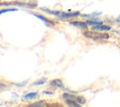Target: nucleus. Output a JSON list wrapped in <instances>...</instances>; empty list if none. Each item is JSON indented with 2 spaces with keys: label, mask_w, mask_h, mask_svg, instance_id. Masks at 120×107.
<instances>
[{
  "label": "nucleus",
  "mask_w": 120,
  "mask_h": 107,
  "mask_svg": "<svg viewBox=\"0 0 120 107\" xmlns=\"http://www.w3.org/2000/svg\"><path fill=\"white\" fill-rule=\"evenodd\" d=\"M41 10L49 13V14H52V15H54L60 19H66V18H69V17H75V16H78L80 15V12L79 11H76V12H63V11H54V10H50L48 8H41Z\"/></svg>",
  "instance_id": "f257e3e1"
},
{
  "label": "nucleus",
  "mask_w": 120,
  "mask_h": 107,
  "mask_svg": "<svg viewBox=\"0 0 120 107\" xmlns=\"http://www.w3.org/2000/svg\"><path fill=\"white\" fill-rule=\"evenodd\" d=\"M85 37H88L90 38H93V39H99V38H107L109 36L108 35H105V36H101L100 34L98 33H92V32H84L83 34Z\"/></svg>",
  "instance_id": "f03ea898"
},
{
  "label": "nucleus",
  "mask_w": 120,
  "mask_h": 107,
  "mask_svg": "<svg viewBox=\"0 0 120 107\" xmlns=\"http://www.w3.org/2000/svg\"><path fill=\"white\" fill-rule=\"evenodd\" d=\"M50 84L54 86V87H59V88H64V84L60 79H54L50 82Z\"/></svg>",
  "instance_id": "7ed1b4c3"
},
{
  "label": "nucleus",
  "mask_w": 120,
  "mask_h": 107,
  "mask_svg": "<svg viewBox=\"0 0 120 107\" xmlns=\"http://www.w3.org/2000/svg\"><path fill=\"white\" fill-rule=\"evenodd\" d=\"M71 25H74L75 27H78V28H87V23H83V22H70L69 23Z\"/></svg>",
  "instance_id": "20e7f679"
},
{
  "label": "nucleus",
  "mask_w": 120,
  "mask_h": 107,
  "mask_svg": "<svg viewBox=\"0 0 120 107\" xmlns=\"http://www.w3.org/2000/svg\"><path fill=\"white\" fill-rule=\"evenodd\" d=\"M92 29L99 30V31H108V30H111V27L107 26V25H103V24H98V25H93Z\"/></svg>",
  "instance_id": "39448f33"
},
{
  "label": "nucleus",
  "mask_w": 120,
  "mask_h": 107,
  "mask_svg": "<svg viewBox=\"0 0 120 107\" xmlns=\"http://www.w3.org/2000/svg\"><path fill=\"white\" fill-rule=\"evenodd\" d=\"M38 96V92H31V93H28L26 95H23L22 96V99L24 100H30L32 99H35Z\"/></svg>",
  "instance_id": "423d86ee"
},
{
  "label": "nucleus",
  "mask_w": 120,
  "mask_h": 107,
  "mask_svg": "<svg viewBox=\"0 0 120 107\" xmlns=\"http://www.w3.org/2000/svg\"><path fill=\"white\" fill-rule=\"evenodd\" d=\"M32 14H33V15H34L35 17H37V18L40 19V20H41L42 22H44V23H45L47 24V26H49V23H50L51 22H50V21H49V20H48L47 18H45L44 16H42V15H40V14H37V13H32Z\"/></svg>",
  "instance_id": "0eeeda50"
},
{
  "label": "nucleus",
  "mask_w": 120,
  "mask_h": 107,
  "mask_svg": "<svg viewBox=\"0 0 120 107\" xmlns=\"http://www.w3.org/2000/svg\"><path fill=\"white\" fill-rule=\"evenodd\" d=\"M77 97H78V96L71 95V94H68V93L63 94V98H64L65 99H73V100H76V99H77Z\"/></svg>",
  "instance_id": "6e6552de"
},
{
  "label": "nucleus",
  "mask_w": 120,
  "mask_h": 107,
  "mask_svg": "<svg viewBox=\"0 0 120 107\" xmlns=\"http://www.w3.org/2000/svg\"><path fill=\"white\" fill-rule=\"evenodd\" d=\"M76 102L77 101L76 100H73V99H66V103L68 106H76V107H78V106L81 105L80 103H76Z\"/></svg>",
  "instance_id": "1a4fd4ad"
},
{
  "label": "nucleus",
  "mask_w": 120,
  "mask_h": 107,
  "mask_svg": "<svg viewBox=\"0 0 120 107\" xmlns=\"http://www.w3.org/2000/svg\"><path fill=\"white\" fill-rule=\"evenodd\" d=\"M87 24H91V25H98V24H102V22L100 21H97V20H88Z\"/></svg>",
  "instance_id": "9d476101"
},
{
  "label": "nucleus",
  "mask_w": 120,
  "mask_h": 107,
  "mask_svg": "<svg viewBox=\"0 0 120 107\" xmlns=\"http://www.w3.org/2000/svg\"><path fill=\"white\" fill-rule=\"evenodd\" d=\"M47 82V79L46 78H43V79H40V80H38L36 82H34V84L35 85H40V84H43Z\"/></svg>",
  "instance_id": "9b49d317"
},
{
  "label": "nucleus",
  "mask_w": 120,
  "mask_h": 107,
  "mask_svg": "<svg viewBox=\"0 0 120 107\" xmlns=\"http://www.w3.org/2000/svg\"><path fill=\"white\" fill-rule=\"evenodd\" d=\"M76 101H77L78 103H80V104H84V103H85V99L82 98V96H78Z\"/></svg>",
  "instance_id": "f8f14e48"
},
{
  "label": "nucleus",
  "mask_w": 120,
  "mask_h": 107,
  "mask_svg": "<svg viewBox=\"0 0 120 107\" xmlns=\"http://www.w3.org/2000/svg\"><path fill=\"white\" fill-rule=\"evenodd\" d=\"M44 101L43 100H39V101H36L35 103H32V104H30L29 106H43L44 105Z\"/></svg>",
  "instance_id": "ddd939ff"
},
{
  "label": "nucleus",
  "mask_w": 120,
  "mask_h": 107,
  "mask_svg": "<svg viewBox=\"0 0 120 107\" xmlns=\"http://www.w3.org/2000/svg\"><path fill=\"white\" fill-rule=\"evenodd\" d=\"M15 10H17V8H6V9H2V10H0V14H3V13H5V12H8V11H15Z\"/></svg>",
  "instance_id": "4468645a"
},
{
  "label": "nucleus",
  "mask_w": 120,
  "mask_h": 107,
  "mask_svg": "<svg viewBox=\"0 0 120 107\" xmlns=\"http://www.w3.org/2000/svg\"><path fill=\"white\" fill-rule=\"evenodd\" d=\"M26 84H27V81H24L23 83H16L15 85L18 86V87H20V86H23V85H25Z\"/></svg>",
  "instance_id": "2eb2a0df"
},
{
  "label": "nucleus",
  "mask_w": 120,
  "mask_h": 107,
  "mask_svg": "<svg viewBox=\"0 0 120 107\" xmlns=\"http://www.w3.org/2000/svg\"><path fill=\"white\" fill-rule=\"evenodd\" d=\"M43 94H49V95H52V92H49V91H44Z\"/></svg>",
  "instance_id": "dca6fc26"
},
{
  "label": "nucleus",
  "mask_w": 120,
  "mask_h": 107,
  "mask_svg": "<svg viewBox=\"0 0 120 107\" xmlns=\"http://www.w3.org/2000/svg\"><path fill=\"white\" fill-rule=\"evenodd\" d=\"M116 22H118V23H120V15H119V16H118V17L116 18Z\"/></svg>",
  "instance_id": "f3484780"
}]
</instances>
